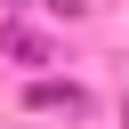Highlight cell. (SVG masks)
<instances>
[{
  "label": "cell",
  "mask_w": 129,
  "mask_h": 129,
  "mask_svg": "<svg viewBox=\"0 0 129 129\" xmlns=\"http://www.w3.org/2000/svg\"><path fill=\"white\" fill-rule=\"evenodd\" d=\"M32 105H40V113H89V89H73V81H32Z\"/></svg>",
  "instance_id": "6da1fadb"
},
{
  "label": "cell",
  "mask_w": 129,
  "mask_h": 129,
  "mask_svg": "<svg viewBox=\"0 0 129 129\" xmlns=\"http://www.w3.org/2000/svg\"><path fill=\"white\" fill-rule=\"evenodd\" d=\"M40 8H56V16H81V8H89V0H40Z\"/></svg>",
  "instance_id": "7a4b0ae2"
}]
</instances>
